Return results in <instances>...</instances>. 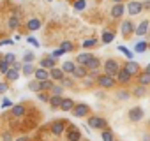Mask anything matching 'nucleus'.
I'll return each instance as SVG.
<instances>
[{
  "instance_id": "obj_1",
  "label": "nucleus",
  "mask_w": 150,
  "mask_h": 141,
  "mask_svg": "<svg viewBox=\"0 0 150 141\" xmlns=\"http://www.w3.org/2000/svg\"><path fill=\"white\" fill-rule=\"evenodd\" d=\"M118 70H120V65H118V62H115L113 58H110V60L104 62V74L115 78V76L118 74Z\"/></svg>"
},
{
  "instance_id": "obj_2",
  "label": "nucleus",
  "mask_w": 150,
  "mask_h": 141,
  "mask_svg": "<svg viewBox=\"0 0 150 141\" xmlns=\"http://www.w3.org/2000/svg\"><path fill=\"white\" fill-rule=\"evenodd\" d=\"M96 81H97V85L103 87V88H111V87L115 85V78H113V76H108V74H101V76H97Z\"/></svg>"
},
{
  "instance_id": "obj_3",
  "label": "nucleus",
  "mask_w": 150,
  "mask_h": 141,
  "mask_svg": "<svg viewBox=\"0 0 150 141\" xmlns=\"http://www.w3.org/2000/svg\"><path fill=\"white\" fill-rule=\"evenodd\" d=\"M88 127H90V129H103V130H106L108 123H106V120L101 118V116H90V118H88Z\"/></svg>"
},
{
  "instance_id": "obj_4",
  "label": "nucleus",
  "mask_w": 150,
  "mask_h": 141,
  "mask_svg": "<svg viewBox=\"0 0 150 141\" xmlns=\"http://www.w3.org/2000/svg\"><path fill=\"white\" fill-rule=\"evenodd\" d=\"M141 11H143V4L138 2V0H131V2L127 4V13H129L131 16H136V14H139Z\"/></svg>"
},
{
  "instance_id": "obj_5",
  "label": "nucleus",
  "mask_w": 150,
  "mask_h": 141,
  "mask_svg": "<svg viewBox=\"0 0 150 141\" xmlns=\"http://www.w3.org/2000/svg\"><path fill=\"white\" fill-rule=\"evenodd\" d=\"M85 67H87V70H88V74H96V70L101 67V60H99L97 56H92V58L87 62Z\"/></svg>"
},
{
  "instance_id": "obj_6",
  "label": "nucleus",
  "mask_w": 150,
  "mask_h": 141,
  "mask_svg": "<svg viewBox=\"0 0 150 141\" xmlns=\"http://www.w3.org/2000/svg\"><path fill=\"white\" fill-rule=\"evenodd\" d=\"M87 113H88V106H87V104H74V108H72V115H74V116L81 118V116H85Z\"/></svg>"
},
{
  "instance_id": "obj_7",
  "label": "nucleus",
  "mask_w": 150,
  "mask_h": 141,
  "mask_svg": "<svg viewBox=\"0 0 150 141\" xmlns=\"http://www.w3.org/2000/svg\"><path fill=\"white\" fill-rule=\"evenodd\" d=\"M80 139H81V132L76 129V125H71L67 132V141H80Z\"/></svg>"
},
{
  "instance_id": "obj_8",
  "label": "nucleus",
  "mask_w": 150,
  "mask_h": 141,
  "mask_svg": "<svg viewBox=\"0 0 150 141\" xmlns=\"http://www.w3.org/2000/svg\"><path fill=\"white\" fill-rule=\"evenodd\" d=\"M143 115H145V113H143V109H141L139 106H138V108H132V109L129 111V120H131V122H139V120L143 118Z\"/></svg>"
},
{
  "instance_id": "obj_9",
  "label": "nucleus",
  "mask_w": 150,
  "mask_h": 141,
  "mask_svg": "<svg viewBox=\"0 0 150 141\" xmlns=\"http://www.w3.org/2000/svg\"><path fill=\"white\" fill-rule=\"evenodd\" d=\"M127 73L131 74V76H136V74H139V65L134 62V60H129L127 63H125V67H124Z\"/></svg>"
},
{
  "instance_id": "obj_10",
  "label": "nucleus",
  "mask_w": 150,
  "mask_h": 141,
  "mask_svg": "<svg viewBox=\"0 0 150 141\" xmlns=\"http://www.w3.org/2000/svg\"><path fill=\"white\" fill-rule=\"evenodd\" d=\"M148 27H150V23H148V20H143L136 28H134V34L136 35H139V37H143L146 32H148Z\"/></svg>"
},
{
  "instance_id": "obj_11",
  "label": "nucleus",
  "mask_w": 150,
  "mask_h": 141,
  "mask_svg": "<svg viewBox=\"0 0 150 141\" xmlns=\"http://www.w3.org/2000/svg\"><path fill=\"white\" fill-rule=\"evenodd\" d=\"M64 76H65V74H64L62 69H57V67L50 69V80H53V81H62Z\"/></svg>"
},
{
  "instance_id": "obj_12",
  "label": "nucleus",
  "mask_w": 150,
  "mask_h": 141,
  "mask_svg": "<svg viewBox=\"0 0 150 141\" xmlns=\"http://www.w3.org/2000/svg\"><path fill=\"white\" fill-rule=\"evenodd\" d=\"M131 78H132V76L127 73L125 69H120L118 74H117V80H118V83H122V85H127V83L131 81Z\"/></svg>"
},
{
  "instance_id": "obj_13",
  "label": "nucleus",
  "mask_w": 150,
  "mask_h": 141,
  "mask_svg": "<svg viewBox=\"0 0 150 141\" xmlns=\"http://www.w3.org/2000/svg\"><path fill=\"white\" fill-rule=\"evenodd\" d=\"M34 76H35V80L37 81H44V80H50V70H46V69H35V73H34Z\"/></svg>"
},
{
  "instance_id": "obj_14",
  "label": "nucleus",
  "mask_w": 150,
  "mask_h": 141,
  "mask_svg": "<svg viewBox=\"0 0 150 141\" xmlns=\"http://www.w3.org/2000/svg\"><path fill=\"white\" fill-rule=\"evenodd\" d=\"M87 74H88V70H87L85 65H76V69H74V73H72V76L78 78V80H83Z\"/></svg>"
},
{
  "instance_id": "obj_15",
  "label": "nucleus",
  "mask_w": 150,
  "mask_h": 141,
  "mask_svg": "<svg viewBox=\"0 0 150 141\" xmlns=\"http://www.w3.org/2000/svg\"><path fill=\"white\" fill-rule=\"evenodd\" d=\"M72 108H74V101L71 97H64L62 104H60V109L62 111H72Z\"/></svg>"
},
{
  "instance_id": "obj_16",
  "label": "nucleus",
  "mask_w": 150,
  "mask_h": 141,
  "mask_svg": "<svg viewBox=\"0 0 150 141\" xmlns=\"http://www.w3.org/2000/svg\"><path fill=\"white\" fill-rule=\"evenodd\" d=\"M124 13H125L124 4H115V6L111 7V16H113V18H120Z\"/></svg>"
},
{
  "instance_id": "obj_17",
  "label": "nucleus",
  "mask_w": 150,
  "mask_h": 141,
  "mask_svg": "<svg viewBox=\"0 0 150 141\" xmlns=\"http://www.w3.org/2000/svg\"><path fill=\"white\" fill-rule=\"evenodd\" d=\"M27 28L32 30V32H37V30L41 28V20H37V18H30V20L27 21Z\"/></svg>"
},
{
  "instance_id": "obj_18",
  "label": "nucleus",
  "mask_w": 150,
  "mask_h": 141,
  "mask_svg": "<svg viewBox=\"0 0 150 141\" xmlns=\"http://www.w3.org/2000/svg\"><path fill=\"white\" fill-rule=\"evenodd\" d=\"M120 28H122V34H124L125 37H127V35H131V34L134 32V25H132V21H129V20H127V21H124Z\"/></svg>"
},
{
  "instance_id": "obj_19",
  "label": "nucleus",
  "mask_w": 150,
  "mask_h": 141,
  "mask_svg": "<svg viewBox=\"0 0 150 141\" xmlns=\"http://www.w3.org/2000/svg\"><path fill=\"white\" fill-rule=\"evenodd\" d=\"M64 129H65V123L64 122H53V125H51V132L53 134H57V136H60L62 132H64Z\"/></svg>"
},
{
  "instance_id": "obj_20",
  "label": "nucleus",
  "mask_w": 150,
  "mask_h": 141,
  "mask_svg": "<svg viewBox=\"0 0 150 141\" xmlns=\"http://www.w3.org/2000/svg\"><path fill=\"white\" fill-rule=\"evenodd\" d=\"M138 81H139V85H141V87L150 85V74L146 73V70H143V73H139V74H138Z\"/></svg>"
},
{
  "instance_id": "obj_21",
  "label": "nucleus",
  "mask_w": 150,
  "mask_h": 141,
  "mask_svg": "<svg viewBox=\"0 0 150 141\" xmlns=\"http://www.w3.org/2000/svg\"><path fill=\"white\" fill-rule=\"evenodd\" d=\"M25 106L23 104H13V109H11V113H13V116H23L25 115Z\"/></svg>"
},
{
  "instance_id": "obj_22",
  "label": "nucleus",
  "mask_w": 150,
  "mask_h": 141,
  "mask_svg": "<svg viewBox=\"0 0 150 141\" xmlns=\"http://www.w3.org/2000/svg\"><path fill=\"white\" fill-rule=\"evenodd\" d=\"M6 76H7V80H9V81H16V80L20 78V70H18L16 67H13V65H11V69L7 70V74H6Z\"/></svg>"
},
{
  "instance_id": "obj_23",
  "label": "nucleus",
  "mask_w": 150,
  "mask_h": 141,
  "mask_svg": "<svg viewBox=\"0 0 150 141\" xmlns=\"http://www.w3.org/2000/svg\"><path fill=\"white\" fill-rule=\"evenodd\" d=\"M74 69H76L74 62H64V63H62V70H64V74H72V73H74Z\"/></svg>"
},
{
  "instance_id": "obj_24",
  "label": "nucleus",
  "mask_w": 150,
  "mask_h": 141,
  "mask_svg": "<svg viewBox=\"0 0 150 141\" xmlns=\"http://www.w3.org/2000/svg\"><path fill=\"white\" fill-rule=\"evenodd\" d=\"M7 27H9L11 30H16V28L20 27V18H18V14H13V16L9 18V21H7Z\"/></svg>"
},
{
  "instance_id": "obj_25",
  "label": "nucleus",
  "mask_w": 150,
  "mask_h": 141,
  "mask_svg": "<svg viewBox=\"0 0 150 141\" xmlns=\"http://www.w3.org/2000/svg\"><path fill=\"white\" fill-rule=\"evenodd\" d=\"M94 55H90V53H80L78 56H76V62L80 63V65H87V62L92 58Z\"/></svg>"
},
{
  "instance_id": "obj_26",
  "label": "nucleus",
  "mask_w": 150,
  "mask_h": 141,
  "mask_svg": "<svg viewBox=\"0 0 150 141\" xmlns=\"http://www.w3.org/2000/svg\"><path fill=\"white\" fill-rule=\"evenodd\" d=\"M148 49V42L146 41H138L136 44H134V51L136 53H143V51H146Z\"/></svg>"
},
{
  "instance_id": "obj_27",
  "label": "nucleus",
  "mask_w": 150,
  "mask_h": 141,
  "mask_svg": "<svg viewBox=\"0 0 150 141\" xmlns=\"http://www.w3.org/2000/svg\"><path fill=\"white\" fill-rule=\"evenodd\" d=\"M41 67H42V69H53V67H55V60H53L51 56L42 58V60H41Z\"/></svg>"
},
{
  "instance_id": "obj_28",
  "label": "nucleus",
  "mask_w": 150,
  "mask_h": 141,
  "mask_svg": "<svg viewBox=\"0 0 150 141\" xmlns=\"http://www.w3.org/2000/svg\"><path fill=\"white\" fill-rule=\"evenodd\" d=\"M21 70H23V74H25L27 78H28L30 74H34V73H35V69H34V65H32V63H23V65H21Z\"/></svg>"
},
{
  "instance_id": "obj_29",
  "label": "nucleus",
  "mask_w": 150,
  "mask_h": 141,
  "mask_svg": "<svg viewBox=\"0 0 150 141\" xmlns=\"http://www.w3.org/2000/svg\"><path fill=\"white\" fill-rule=\"evenodd\" d=\"M115 41V32H103V42L104 44H110V42H113Z\"/></svg>"
},
{
  "instance_id": "obj_30",
  "label": "nucleus",
  "mask_w": 150,
  "mask_h": 141,
  "mask_svg": "<svg viewBox=\"0 0 150 141\" xmlns=\"http://www.w3.org/2000/svg\"><path fill=\"white\" fill-rule=\"evenodd\" d=\"M62 95H53V97H50V104H51V108H60V104H62Z\"/></svg>"
},
{
  "instance_id": "obj_31",
  "label": "nucleus",
  "mask_w": 150,
  "mask_h": 141,
  "mask_svg": "<svg viewBox=\"0 0 150 141\" xmlns=\"http://www.w3.org/2000/svg\"><path fill=\"white\" fill-rule=\"evenodd\" d=\"M55 83H53V80H44V81H41V92H46V90H51V87H53Z\"/></svg>"
},
{
  "instance_id": "obj_32",
  "label": "nucleus",
  "mask_w": 150,
  "mask_h": 141,
  "mask_svg": "<svg viewBox=\"0 0 150 141\" xmlns=\"http://www.w3.org/2000/svg\"><path fill=\"white\" fill-rule=\"evenodd\" d=\"M35 60V55L32 53V51H25V55H23V63H32Z\"/></svg>"
},
{
  "instance_id": "obj_33",
  "label": "nucleus",
  "mask_w": 150,
  "mask_h": 141,
  "mask_svg": "<svg viewBox=\"0 0 150 141\" xmlns=\"http://www.w3.org/2000/svg\"><path fill=\"white\" fill-rule=\"evenodd\" d=\"M28 90H32V92H41V81H37V80L30 81V83H28Z\"/></svg>"
},
{
  "instance_id": "obj_34",
  "label": "nucleus",
  "mask_w": 150,
  "mask_h": 141,
  "mask_svg": "<svg viewBox=\"0 0 150 141\" xmlns=\"http://www.w3.org/2000/svg\"><path fill=\"white\" fill-rule=\"evenodd\" d=\"M118 51H122V53L127 56V60H132V56H134V53H132L129 48H125V46H118Z\"/></svg>"
},
{
  "instance_id": "obj_35",
  "label": "nucleus",
  "mask_w": 150,
  "mask_h": 141,
  "mask_svg": "<svg viewBox=\"0 0 150 141\" xmlns=\"http://www.w3.org/2000/svg\"><path fill=\"white\" fill-rule=\"evenodd\" d=\"M9 69H11V63H7V62L2 58V60H0V73H2V74H7Z\"/></svg>"
},
{
  "instance_id": "obj_36",
  "label": "nucleus",
  "mask_w": 150,
  "mask_h": 141,
  "mask_svg": "<svg viewBox=\"0 0 150 141\" xmlns=\"http://www.w3.org/2000/svg\"><path fill=\"white\" fill-rule=\"evenodd\" d=\"M87 7V0H76V2H74V9L76 11H83Z\"/></svg>"
},
{
  "instance_id": "obj_37",
  "label": "nucleus",
  "mask_w": 150,
  "mask_h": 141,
  "mask_svg": "<svg viewBox=\"0 0 150 141\" xmlns=\"http://www.w3.org/2000/svg\"><path fill=\"white\" fill-rule=\"evenodd\" d=\"M96 44H97V39H85V41L81 42L83 48H92V46H96Z\"/></svg>"
},
{
  "instance_id": "obj_38",
  "label": "nucleus",
  "mask_w": 150,
  "mask_h": 141,
  "mask_svg": "<svg viewBox=\"0 0 150 141\" xmlns=\"http://www.w3.org/2000/svg\"><path fill=\"white\" fill-rule=\"evenodd\" d=\"M62 92H64V87L62 85H53L51 87V94L53 95H62Z\"/></svg>"
},
{
  "instance_id": "obj_39",
  "label": "nucleus",
  "mask_w": 150,
  "mask_h": 141,
  "mask_svg": "<svg viewBox=\"0 0 150 141\" xmlns=\"http://www.w3.org/2000/svg\"><path fill=\"white\" fill-rule=\"evenodd\" d=\"M103 141H115L111 130H103Z\"/></svg>"
},
{
  "instance_id": "obj_40",
  "label": "nucleus",
  "mask_w": 150,
  "mask_h": 141,
  "mask_svg": "<svg viewBox=\"0 0 150 141\" xmlns=\"http://www.w3.org/2000/svg\"><path fill=\"white\" fill-rule=\"evenodd\" d=\"M60 49L65 53V51H71L72 49V44L69 42V41H64V42H60Z\"/></svg>"
},
{
  "instance_id": "obj_41",
  "label": "nucleus",
  "mask_w": 150,
  "mask_h": 141,
  "mask_svg": "<svg viewBox=\"0 0 150 141\" xmlns=\"http://www.w3.org/2000/svg\"><path fill=\"white\" fill-rule=\"evenodd\" d=\"M4 60H6L7 63L13 65V63L16 62V55H14V53H7V55H4Z\"/></svg>"
},
{
  "instance_id": "obj_42",
  "label": "nucleus",
  "mask_w": 150,
  "mask_h": 141,
  "mask_svg": "<svg viewBox=\"0 0 150 141\" xmlns=\"http://www.w3.org/2000/svg\"><path fill=\"white\" fill-rule=\"evenodd\" d=\"M145 92H146V88L139 85V87H138V88H136L132 94H134V97H143V95H145Z\"/></svg>"
},
{
  "instance_id": "obj_43",
  "label": "nucleus",
  "mask_w": 150,
  "mask_h": 141,
  "mask_svg": "<svg viewBox=\"0 0 150 141\" xmlns=\"http://www.w3.org/2000/svg\"><path fill=\"white\" fill-rule=\"evenodd\" d=\"M83 85H85L87 88H88V87H92V85H94V78H92L90 74H87V76L83 78Z\"/></svg>"
},
{
  "instance_id": "obj_44",
  "label": "nucleus",
  "mask_w": 150,
  "mask_h": 141,
  "mask_svg": "<svg viewBox=\"0 0 150 141\" xmlns=\"http://www.w3.org/2000/svg\"><path fill=\"white\" fill-rule=\"evenodd\" d=\"M37 99H39L41 102H50V97H48L46 92H37Z\"/></svg>"
},
{
  "instance_id": "obj_45",
  "label": "nucleus",
  "mask_w": 150,
  "mask_h": 141,
  "mask_svg": "<svg viewBox=\"0 0 150 141\" xmlns=\"http://www.w3.org/2000/svg\"><path fill=\"white\" fill-rule=\"evenodd\" d=\"M60 85H62L64 88H67V87H71V85H72V80H71L69 76H64V80L60 81Z\"/></svg>"
},
{
  "instance_id": "obj_46",
  "label": "nucleus",
  "mask_w": 150,
  "mask_h": 141,
  "mask_svg": "<svg viewBox=\"0 0 150 141\" xmlns=\"http://www.w3.org/2000/svg\"><path fill=\"white\" fill-rule=\"evenodd\" d=\"M117 97H118L120 101H127V99H129V92H125V90H120V92L117 94Z\"/></svg>"
},
{
  "instance_id": "obj_47",
  "label": "nucleus",
  "mask_w": 150,
  "mask_h": 141,
  "mask_svg": "<svg viewBox=\"0 0 150 141\" xmlns=\"http://www.w3.org/2000/svg\"><path fill=\"white\" fill-rule=\"evenodd\" d=\"M62 55H64V51H62V49L58 48V49H55V51H51V55H50V56H51L53 60H57V58H58V56H62Z\"/></svg>"
},
{
  "instance_id": "obj_48",
  "label": "nucleus",
  "mask_w": 150,
  "mask_h": 141,
  "mask_svg": "<svg viewBox=\"0 0 150 141\" xmlns=\"http://www.w3.org/2000/svg\"><path fill=\"white\" fill-rule=\"evenodd\" d=\"M27 42H30V44H32V46H35V48H39V46H41V44H39V41H37V39H34V37H28V39H27Z\"/></svg>"
},
{
  "instance_id": "obj_49",
  "label": "nucleus",
  "mask_w": 150,
  "mask_h": 141,
  "mask_svg": "<svg viewBox=\"0 0 150 141\" xmlns=\"http://www.w3.org/2000/svg\"><path fill=\"white\" fill-rule=\"evenodd\" d=\"M6 44H14V41L13 39H2L0 41V46H6Z\"/></svg>"
},
{
  "instance_id": "obj_50",
  "label": "nucleus",
  "mask_w": 150,
  "mask_h": 141,
  "mask_svg": "<svg viewBox=\"0 0 150 141\" xmlns=\"http://www.w3.org/2000/svg\"><path fill=\"white\" fill-rule=\"evenodd\" d=\"M2 139H4V141H13V136H11L9 132H4V136H2Z\"/></svg>"
},
{
  "instance_id": "obj_51",
  "label": "nucleus",
  "mask_w": 150,
  "mask_h": 141,
  "mask_svg": "<svg viewBox=\"0 0 150 141\" xmlns=\"http://www.w3.org/2000/svg\"><path fill=\"white\" fill-rule=\"evenodd\" d=\"M7 92V83H0V94H6Z\"/></svg>"
},
{
  "instance_id": "obj_52",
  "label": "nucleus",
  "mask_w": 150,
  "mask_h": 141,
  "mask_svg": "<svg viewBox=\"0 0 150 141\" xmlns=\"http://www.w3.org/2000/svg\"><path fill=\"white\" fill-rule=\"evenodd\" d=\"M9 106H13V102H11L9 99H4V102H2V108H9Z\"/></svg>"
},
{
  "instance_id": "obj_53",
  "label": "nucleus",
  "mask_w": 150,
  "mask_h": 141,
  "mask_svg": "<svg viewBox=\"0 0 150 141\" xmlns=\"http://www.w3.org/2000/svg\"><path fill=\"white\" fill-rule=\"evenodd\" d=\"M143 9H150V0H146V2H143Z\"/></svg>"
},
{
  "instance_id": "obj_54",
  "label": "nucleus",
  "mask_w": 150,
  "mask_h": 141,
  "mask_svg": "<svg viewBox=\"0 0 150 141\" xmlns=\"http://www.w3.org/2000/svg\"><path fill=\"white\" fill-rule=\"evenodd\" d=\"M143 141H150V134H145L143 136Z\"/></svg>"
},
{
  "instance_id": "obj_55",
  "label": "nucleus",
  "mask_w": 150,
  "mask_h": 141,
  "mask_svg": "<svg viewBox=\"0 0 150 141\" xmlns=\"http://www.w3.org/2000/svg\"><path fill=\"white\" fill-rule=\"evenodd\" d=\"M14 141H28V139H27L25 136H21V137H18V139H14Z\"/></svg>"
},
{
  "instance_id": "obj_56",
  "label": "nucleus",
  "mask_w": 150,
  "mask_h": 141,
  "mask_svg": "<svg viewBox=\"0 0 150 141\" xmlns=\"http://www.w3.org/2000/svg\"><path fill=\"white\" fill-rule=\"evenodd\" d=\"M145 70H146V73H148V74H150V63H148V65H146V69H145Z\"/></svg>"
},
{
  "instance_id": "obj_57",
  "label": "nucleus",
  "mask_w": 150,
  "mask_h": 141,
  "mask_svg": "<svg viewBox=\"0 0 150 141\" xmlns=\"http://www.w3.org/2000/svg\"><path fill=\"white\" fill-rule=\"evenodd\" d=\"M113 2H115V4H122V0H113Z\"/></svg>"
},
{
  "instance_id": "obj_58",
  "label": "nucleus",
  "mask_w": 150,
  "mask_h": 141,
  "mask_svg": "<svg viewBox=\"0 0 150 141\" xmlns=\"http://www.w3.org/2000/svg\"><path fill=\"white\" fill-rule=\"evenodd\" d=\"M148 49H150V42H148Z\"/></svg>"
},
{
  "instance_id": "obj_59",
  "label": "nucleus",
  "mask_w": 150,
  "mask_h": 141,
  "mask_svg": "<svg viewBox=\"0 0 150 141\" xmlns=\"http://www.w3.org/2000/svg\"><path fill=\"white\" fill-rule=\"evenodd\" d=\"M48 2H53V0H48Z\"/></svg>"
}]
</instances>
